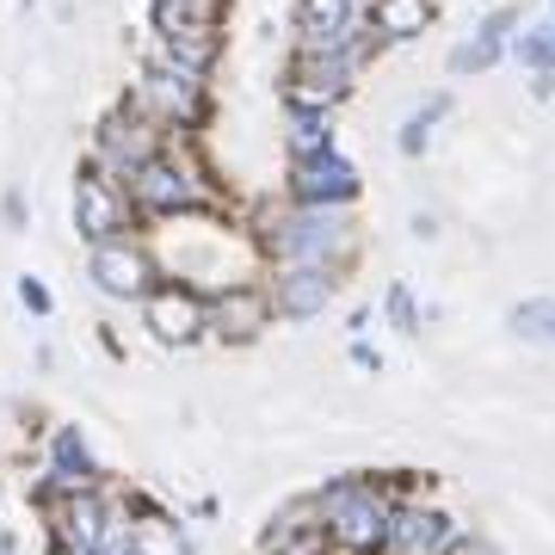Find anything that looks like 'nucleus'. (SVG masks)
Wrapping results in <instances>:
<instances>
[{"mask_svg": "<svg viewBox=\"0 0 555 555\" xmlns=\"http://www.w3.org/2000/svg\"><path fill=\"white\" fill-rule=\"evenodd\" d=\"M241 222H247V235H254L266 266H334V272H352V259L364 254L358 204H291L278 192V198H259Z\"/></svg>", "mask_w": 555, "mask_h": 555, "instance_id": "obj_1", "label": "nucleus"}, {"mask_svg": "<svg viewBox=\"0 0 555 555\" xmlns=\"http://www.w3.org/2000/svg\"><path fill=\"white\" fill-rule=\"evenodd\" d=\"M124 185H130V204H137L142 229L149 222H192V217H229L235 210V192L204 160L198 137H167Z\"/></svg>", "mask_w": 555, "mask_h": 555, "instance_id": "obj_2", "label": "nucleus"}, {"mask_svg": "<svg viewBox=\"0 0 555 555\" xmlns=\"http://www.w3.org/2000/svg\"><path fill=\"white\" fill-rule=\"evenodd\" d=\"M408 488L414 481L377 476V469H352V476H334L327 488H315V506H321V525H327L334 555H383L389 525H396V506Z\"/></svg>", "mask_w": 555, "mask_h": 555, "instance_id": "obj_3", "label": "nucleus"}, {"mask_svg": "<svg viewBox=\"0 0 555 555\" xmlns=\"http://www.w3.org/2000/svg\"><path fill=\"white\" fill-rule=\"evenodd\" d=\"M130 100H137L167 137H198L204 124H210V112H217L210 75L173 62L167 50H149V56H142V75H137V87H130Z\"/></svg>", "mask_w": 555, "mask_h": 555, "instance_id": "obj_4", "label": "nucleus"}, {"mask_svg": "<svg viewBox=\"0 0 555 555\" xmlns=\"http://www.w3.org/2000/svg\"><path fill=\"white\" fill-rule=\"evenodd\" d=\"M371 62H377V50H339V56L291 50L284 68H278V105L284 112H321V118H334L339 105L364 87V68Z\"/></svg>", "mask_w": 555, "mask_h": 555, "instance_id": "obj_5", "label": "nucleus"}, {"mask_svg": "<svg viewBox=\"0 0 555 555\" xmlns=\"http://www.w3.org/2000/svg\"><path fill=\"white\" fill-rule=\"evenodd\" d=\"M149 31L155 50H167L173 62L217 75L229 50V0H149Z\"/></svg>", "mask_w": 555, "mask_h": 555, "instance_id": "obj_6", "label": "nucleus"}, {"mask_svg": "<svg viewBox=\"0 0 555 555\" xmlns=\"http://www.w3.org/2000/svg\"><path fill=\"white\" fill-rule=\"evenodd\" d=\"M137 494V488H130ZM130 494L112 488V481H93V488H75V494H56L43 500L38 518H43V537L62 543V550H80V555H100L105 537L118 518H130Z\"/></svg>", "mask_w": 555, "mask_h": 555, "instance_id": "obj_7", "label": "nucleus"}, {"mask_svg": "<svg viewBox=\"0 0 555 555\" xmlns=\"http://www.w3.org/2000/svg\"><path fill=\"white\" fill-rule=\"evenodd\" d=\"M75 235L87 241V247L142 235V217H137V204H130V185H124L118 173L93 167V160H80L75 167Z\"/></svg>", "mask_w": 555, "mask_h": 555, "instance_id": "obj_8", "label": "nucleus"}, {"mask_svg": "<svg viewBox=\"0 0 555 555\" xmlns=\"http://www.w3.org/2000/svg\"><path fill=\"white\" fill-rule=\"evenodd\" d=\"M142 327L155 346L167 352H185V346H204L210 339V291H198L192 278H160L155 291L137 302Z\"/></svg>", "mask_w": 555, "mask_h": 555, "instance_id": "obj_9", "label": "nucleus"}, {"mask_svg": "<svg viewBox=\"0 0 555 555\" xmlns=\"http://www.w3.org/2000/svg\"><path fill=\"white\" fill-rule=\"evenodd\" d=\"M87 278H93V291H100L105 302H142L167 272H160L155 241L149 235H124V241L87 247Z\"/></svg>", "mask_w": 555, "mask_h": 555, "instance_id": "obj_10", "label": "nucleus"}, {"mask_svg": "<svg viewBox=\"0 0 555 555\" xmlns=\"http://www.w3.org/2000/svg\"><path fill=\"white\" fill-rule=\"evenodd\" d=\"M160 142H167V130H160L149 112H142L130 93H124L112 112H105L100 124H93V142H87V160L93 167H105V173H118V179H130L142 167V160L155 155Z\"/></svg>", "mask_w": 555, "mask_h": 555, "instance_id": "obj_11", "label": "nucleus"}, {"mask_svg": "<svg viewBox=\"0 0 555 555\" xmlns=\"http://www.w3.org/2000/svg\"><path fill=\"white\" fill-rule=\"evenodd\" d=\"M291 50L309 56H339V50H383L371 38V20L358 0H297L291 13Z\"/></svg>", "mask_w": 555, "mask_h": 555, "instance_id": "obj_12", "label": "nucleus"}, {"mask_svg": "<svg viewBox=\"0 0 555 555\" xmlns=\"http://www.w3.org/2000/svg\"><path fill=\"white\" fill-rule=\"evenodd\" d=\"M259 284H266V297H272V315L302 327V321H315V315L334 309L346 272H334V266H266Z\"/></svg>", "mask_w": 555, "mask_h": 555, "instance_id": "obj_13", "label": "nucleus"}, {"mask_svg": "<svg viewBox=\"0 0 555 555\" xmlns=\"http://www.w3.org/2000/svg\"><path fill=\"white\" fill-rule=\"evenodd\" d=\"M272 327H278V315L259 278H235V284L210 291V339L217 346H259Z\"/></svg>", "mask_w": 555, "mask_h": 555, "instance_id": "obj_14", "label": "nucleus"}, {"mask_svg": "<svg viewBox=\"0 0 555 555\" xmlns=\"http://www.w3.org/2000/svg\"><path fill=\"white\" fill-rule=\"evenodd\" d=\"M278 192L291 204H358L364 198V173L346 149L334 155H315V160H284V179Z\"/></svg>", "mask_w": 555, "mask_h": 555, "instance_id": "obj_15", "label": "nucleus"}, {"mask_svg": "<svg viewBox=\"0 0 555 555\" xmlns=\"http://www.w3.org/2000/svg\"><path fill=\"white\" fill-rule=\"evenodd\" d=\"M518 25H525L518 0H494V7H488V13H481V20L451 43L444 68H451L456 80H481V75H494L500 62H506V43H513Z\"/></svg>", "mask_w": 555, "mask_h": 555, "instance_id": "obj_16", "label": "nucleus"}, {"mask_svg": "<svg viewBox=\"0 0 555 555\" xmlns=\"http://www.w3.org/2000/svg\"><path fill=\"white\" fill-rule=\"evenodd\" d=\"M456 531H463V525H456V513L444 506V500L408 488V494H401V506H396V525H389L383 555H444Z\"/></svg>", "mask_w": 555, "mask_h": 555, "instance_id": "obj_17", "label": "nucleus"}, {"mask_svg": "<svg viewBox=\"0 0 555 555\" xmlns=\"http://www.w3.org/2000/svg\"><path fill=\"white\" fill-rule=\"evenodd\" d=\"M259 555H334V543H327V525H321L315 494L284 500V506H278L272 518H266V531H259Z\"/></svg>", "mask_w": 555, "mask_h": 555, "instance_id": "obj_18", "label": "nucleus"}, {"mask_svg": "<svg viewBox=\"0 0 555 555\" xmlns=\"http://www.w3.org/2000/svg\"><path fill=\"white\" fill-rule=\"evenodd\" d=\"M364 20H371L377 43H414L433 31L438 0H364Z\"/></svg>", "mask_w": 555, "mask_h": 555, "instance_id": "obj_19", "label": "nucleus"}, {"mask_svg": "<svg viewBox=\"0 0 555 555\" xmlns=\"http://www.w3.org/2000/svg\"><path fill=\"white\" fill-rule=\"evenodd\" d=\"M130 537H137L142 555H198L192 550V537H185V525H179V513L155 506L149 494L130 500Z\"/></svg>", "mask_w": 555, "mask_h": 555, "instance_id": "obj_20", "label": "nucleus"}, {"mask_svg": "<svg viewBox=\"0 0 555 555\" xmlns=\"http://www.w3.org/2000/svg\"><path fill=\"white\" fill-rule=\"evenodd\" d=\"M278 149H284V160H315V155H334V149H339V130H334V118H321V112H284Z\"/></svg>", "mask_w": 555, "mask_h": 555, "instance_id": "obj_21", "label": "nucleus"}, {"mask_svg": "<svg viewBox=\"0 0 555 555\" xmlns=\"http://www.w3.org/2000/svg\"><path fill=\"white\" fill-rule=\"evenodd\" d=\"M506 56L525 68V75H555V20H525L506 43Z\"/></svg>", "mask_w": 555, "mask_h": 555, "instance_id": "obj_22", "label": "nucleus"}, {"mask_svg": "<svg viewBox=\"0 0 555 555\" xmlns=\"http://www.w3.org/2000/svg\"><path fill=\"white\" fill-rule=\"evenodd\" d=\"M451 105H456L451 93H433V100H420L414 112H408V124H401V137H396L401 155H408V160L426 155V149H433V130H438L444 118H451Z\"/></svg>", "mask_w": 555, "mask_h": 555, "instance_id": "obj_23", "label": "nucleus"}, {"mask_svg": "<svg viewBox=\"0 0 555 555\" xmlns=\"http://www.w3.org/2000/svg\"><path fill=\"white\" fill-rule=\"evenodd\" d=\"M506 327H513L525 346H550L555 352V297H525L506 309Z\"/></svg>", "mask_w": 555, "mask_h": 555, "instance_id": "obj_24", "label": "nucleus"}, {"mask_svg": "<svg viewBox=\"0 0 555 555\" xmlns=\"http://www.w3.org/2000/svg\"><path fill=\"white\" fill-rule=\"evenodd\" d=\"M383 315H389V327H396V334H408V339H420V334H426V309L414 302V291H408V278H396V284L383 291Z\"/></svg>", "mask_w": 555, "mask_h": 555, "instance_id": "obj_25", "label": "nucleus"}, {"mask_svg": "<svg viewBox=\"0 0 555 555\" xmlns=\"http://www.w3.org/2000/svg\"><path fill=\"white\" fill-rule=\"evenodd\" d=\"M13 297H20V309H25V315H56V297H50V284H43V278L38 272H25L20 278V284H13Z\"/></svg>", "mask_w": 555, "mask_h": 555, "instance_id": "obj_26", "label": "nucleus"}, {"mask_svg": "<svg viewBox=\"0 0 555 555\" xmlns=\"http://www.w3.org/2000/svg\"><path fill=\"white\" fill-rule=\"evenodd\" d=\"M137 500V494H130ZM100 555H142L137 550V537H130V518H118V525H112V537H105V550Z\"/></svg>", "mask_w": 555, "mask_h": 555, "instance_id": "obj_27", "label": "nucleus"}, {"mask_svg": "<svg viewBox=\"0 0 555 555\" xmlns=\"http://www.w3.org/2000/svg\"><path fill=\"white\" fill-rule=\"evenodd\" d=\"M444 555H500V550H494V543H488L481 531H456V537H451V550H444Z\"/></svg>", "mask_w": 555, "mask_h": 555, "instance_id": "obj_28", "label": "nucleus"}, {"mask_svg": "<svg viewBox=\"0 0 555 555\" xmlns=\"http://www.w3.org/2000/svg\"><path fill=\"white\" fill-rule=\"evenodd\" d=\"M0 222H7L13 235H20V229H25V192H20V185H13V192L0 198Z\"/></svg>", "mask_w": 555, "mask_h": 555, "instance_id": "obj_29", "label": "nucleus"}, {"mask_svg": "<svg viewBox=\"0 0 555 555\" xmlns=\"http://www.w3.org/2000/svg\"><path fill=\"white\" fill-rule=\"evenodd\" d=\"M352 364L358 371H383V352L371 346V339H352Z\"/></svg>", "mask_w": 555, "mask_h": 555, "instance_id": "obj_30", "label": "nucleus"}, {"mask_svg": "<svg viewBox=\"0 0 555 555\" xmlns=\"http://www.w3.org/2000/svg\"><path fill=\"white\" fill-rule=\"evenodd\" d=\"M531 100H555V75H531Z\"/></svg>", "mask_w": 555, "mask_h": 555, "instance_id": "obj_31", "label": "nucleus"}, {"mask_svg": "<svg viewBox=\"0 0 555 555\" xmlns=\"http://www.w3.org/2000/svg\"><path fill=\"white\" fill-rule=\"evenodd\" d=\"M414 235L433 241V235H438V217H426V210H420V217H414Z\"/></svg>", "mask_w": 555, "mask_h": 555, "instance_id": "obj_32", "label": "nucleus"}, {"mask_svg": "<svg viewBox=\"0 0 555 555\" xmlns=\"http://www.w3.org/2000/svg\"><path fill=\"white\" fill-rule=\"evenodd\" d=\"M43 555H80V550H62V543H50V550H43Z\"/></svg>", "mask_w": 555, "mask_h": 555, "instance_id": "obj_33", "label": "nucleus"}, {"mask_svg": "<svg viewBox=\"0 0 555 555\" xmlns=\"http://www.w3.org/2000/svg\"><path fill=\"white\" fill-rule=\"evenodd\" d=\"M550 20H555V0H550Z\"/></svg>", "mask_w": 555, "mask_h": 555, "instance_id": "obj_34", "label": "nucleus"}, {"mask_svg": "<svg viewBox=\"0 0 555 555\" xmlns=\"http://www.w3.org/2000/svg\"><path fill=\"white\" fill-rule=\"evenodd\" d=\"M358 7H364V0H358Z\"/></svg>", "mask_w": 555, "mask_h": 555, "instance_id": "obj_35", "label": "nucleus"}, {"mask_svg": "<svg viewBox=\"0 0 555 555\" xmlns=\"http://www.w3.org/2000/svg\"><path fill=\"white\" fill-rule=\"evenodd\" d=\"M0 555H7V550H0Z\"/></svg>", "mask_w": 555, "mask_h": 555, "instance_id": "obj_36", "label": "nucleus"}]
</instances>
